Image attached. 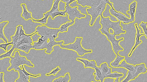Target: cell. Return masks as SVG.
Returning <instances> with one entry per match:
<instances>
[{"label":"cell","mask_w":147,"mask_h":82,"mask_svg":"<svg viewBox=\"0 0 147 82\" xmlns=\"http://www.w3.org/2000/svg\"><path fill=\"white\" fill-rule=\"evenodd\" d=\"M100 16V20L99 23L102 26L101 29L109 32H110V29H111L113 31V33L116 36L126 33L125 30L122 29V27L120 25L121 21H111L110 17H105L102 14Z\"/></svg>","instance_id":"6da1fadb"},{"label":"cell","mask_w":147,"mask_h":82,"mask_svg":"<svg viewBox=\"0 0 147 82\" xmlns=\"http://www.w3.org/2000/svg\"><path fill=\"white\" fill-rule=\"evenodd\" d=\"M9 58V63L10 65L7 68V71H10L14 69L15 71H17L18 68L22 65L31 67H34V65L28 60L26 56L20 55L18 51H15L13 56H11Z\"/></svg>","instance_id":"7a4b0ae2"},{"label":"cell","mask_w":147,"mask_h":82,"mask_svg":"<svg viewBox=\"0 0 147 82\" xmlns=\"http://www.w3.org/2000/svg\"><path fill=\"white\" fill-rule=\"evenodd\" d=\"M82 39L83 38L82 37H76L75 41L73 43L66 45L62 44L59 46L63 49L74 51L80 56H82L86 54L92 53V49H86L82 46L81 42Z\"/></svg>","instance_id":"3957f363"},{"label":"cell","mask_w":147,"mask_h":82,"mask_svg":"<svg viewBox=\"0 0 147 82\" xmlns=\"http://www.w3.org/2000/svg\"><path fill=\"white\" fill-rule=\"evenodd\" d=\"M107 4L102 0L99 4L86 9L87 13L91 17L90 22V26H92L98 17L102 14L106 8Z\"/></svg>","instance_id":"277c9868"},{"label":"cell","mask_w":147,"mask_h":82,"mask_svg":"<svg viewBox=\"0 0 147 82\" xmlns=\"http://www.w3.org/2000/svg\"><path fill=\"white\" fill-rule=\"evenodd\" d=\"M99 31L102 34L105 35L107 40L111 42L112 49L116 55L118 54L119 52L123 51V48L119 44L121 41L124 40L123 37H121L117 39L115 38L116 35L113 33H111L110 32H107L101 28L99 29Z\"/></svg>","instance_id":"5b68a950"},{"label":"cell","mask_w":147,"mask_h":82,"mask_svg":"<svg viewBox=\"0 0 147 82\" xmlns=\"http://www.w3.org/2000/svg\"><path fill=\"white\" fill-rule=\"evenodd\" d=\"M37 34L40 36H43L49 38L53 37L55 34H58L60 32L59 28H53L49 27L45 25H38L36 28Z\"/></svg>","instance_id":"8992f818"},{"label":"cell","mask_w":147,"mask_h":82,"mask_svg":"<svg viewBox=\"0 0 147 82\" xmlns=\"http://www.w3.org/2000/svg\"><path fill=\"white\" fill-rule=\"evenodd\" d=\"M78 6L72 7L69 5H65V9L66 13L68 15V18L71 21H75L76 18L79 19L85 18L86 15L82 13L80 10L78 9Z\"/></svg>","instance_id":"52a82bcc"},{"label":"cell","mask_w":147,"mask_h":82,"mask_svg":"<svg viewBox=\"0 0 147 82\" xmlns=\"http://www.w3.org/2000/svg\"><path fill=\"white\" fill-rule=\"evenodd\" d=\"M110 14L115 18L118 21L122 22L124 24H128L131 23L130 19L120 12H117L115 9L111 8L109 10Z\"/></svg>","instance_id":"ba28073f"},{"label":"cell","mask_w":147,"mask_h":82,"mask_svg":"<svg viewBox=\"0 0 147 82\" xmlns=\"http://www.w3.org/2000/svg\"><path fill=\"white\" fill-rule=\"evenodd\" d=\"M63 40L57 42L55 39L52 37L49 39V41L44 47V49H46L45 53L47 54L51 53L52 52L54 51L53 47L55 45H60L64 43Z\"/></svg>","instance_id":"9c48e42d"},{"label":"cell","mask_w":147,"mask_h":82,"mask_svg":"<svg viewBox=\"0 0 147 82\" xmlns=\"http://www.w3.org/2000/svg\"><path fill=\"white\" fill-rule=\"evenodd\" d=\"M48 41V38L43 36H40L38 38L37 41L33 42V49L36 50H43L44 47Z\"/></svg>","instance_id":"30bf717a"},{"label":"cell","mask_w":147,"mask_h":82,"mask_svg":"<svg viewBox=\"0 0 147 82\" xmlns=\"http://www.w3.org/2000/svg\"><path fill=\"white\" fill-rule=\"evenodd\" d=\"M134 25L136 31L135 42L134 46L132 47L131 51L128 55V56L129 57H130L131 55L133 52L136 48L142 43V41L140 40V38L141 36L144 35V33L142 34L140 33L141 30L139 29L137 23H135Z\"/></svg>","instance_id":"8fae6325"},{"label":"cell","mask_w":147,"mask_h":82,"mask_svg":"<svg viewBox=\"0 0 147 82\" xmlns=\"http://www.w3.org/2000/svg\"><path fill=\"white\" fill-rule=\"evenodd\" d=\"M37 33V31H36L34 32L27 36L22 35L20 39L16 44V49L22 44L26 43H33V41L32 36Z\"/></svg>","instance_id":"7c38bea8"},{"label":"cell","mask_w":147,"mask_h":82,"mask_svg":"<svg viewBox=\"0 0 147 82\" xmlns=\"http://www.w3.org/2000/svg\"><path fill=\"white\" fill-rule=\"evenodd\" d=\"M135 66V70L132 74L136 78L138 77L140 74H144L147 72V68L144 63L136 65Z\"/></svg>","instance_id":"4fadbf2b"},{"label":"cell","mask_w":147,"mask_h":82,"mask_svg":"<svg viewBox=\"0 0 147 82\" xmlns=\"http://www.w3.org/2000/svg\"><path fill=\"white\" fill-rule=\"evenodd\" d=\"M137 3V2L136 1H133L129 5V10L127 11V14L130 15V19L131 23L134 22L135 20V15Z\"/></svg>","instance_id":"5bb4252c"},{"label":"cell","mask_w":147,"mask_h":82,"mask_svg":"<svg viewBox=\"0 0 147 82\" xmlns=\"http://www.w3.org/2000/svg\"><path fill=\"white\" fill-rule=\"evenodd\" d=\"M102 0H78L77 3L83 7H91L99 4Z\"/></svg>","instance_id":"9a60e30c"},{"label":"cell","mask_w":147,"mask_h":82,"mask_svg":"<svg viewBox=\"0 0 147 82\" xmlns=\"http://www.w3.org/2000/svg\"><path fill=\"white\" fill-rule=\"evenodd\" d=\"M76 60L83 63L85 68H90L94 69L96 66V61L94 60L89 61L87 59L78 57L76 58Z\"/></svg>","instance_id":"2e32d148"},{"label":"cell","mask_w":147,"mask_h":82,"mask_svg":"<svg viewBox=\"0 0 147 82\" xmlns=\"http://www.w3.org/2000/svg\"><path fill=\"white\" fill-rule=\"evenodd\" d=\"M21 6L22 10V12L21 14V17L26 21L29 19L32 20L33 18L32 16V13L28 10L26 4L22 3L21 4Z\"/></svg>","instance_id":"e0dca14e"},{"label":"cell","mask_w":147,"mask_h":82,"mask_svg":"<svg viewBox=\"0 0 147 82\" xmlns=\"http://www.w3.org/2000/svg\"><path fill=\"white\" fill-rule=\"evenodd\" d=\"M17 71L19 74V77L17 79L15 82H30L29 76H26L22 71V69L20 67H18Z\"/></svg>","instance_id":"ac0fdd59"},{"label":"cell","mask_w":147,"mask_h":82,"mask_svg":"<svg viewBox=\"0 0 147 82\" xmlns=\"http://www.w3.org/2000/svg\"><path fill=\"white\" fill-rule=\"evenodd\" d=\"M95 72L93 73V75L95 76L94 79L96 81H100L103 82L105 79V76L103 74L100 67L97 66L94 68Z\"/></svg>","instance_id":"d6986e66"},{"label":"cell","mask_w":147,"mask_h":82,"mask_svg":"<svg viewBox=\"0 0 147 82\" xmlns=\"http://www.w3.org/2000/svg\"><path fill=\"white\" fill-rule=\"evenodd\" d=\"M122 68L129 71L133 73L135 70V66L132 64L127 63L124 59L122 60L118 66V68Z\"/></svg>","instance_id":"ffe728a7"},{"label":"cell","mask_w":147,"mask_h":82,"mask_svg":"<svg viewBox=\"0 0 147 82\" xmlns=\"http://www.w3.org/2000/svg\"><path fill=\"white\" fill-rule=\"evenodd\" d=\"M9 22L8 21H7L0 23V39H2L5 43L8 42V40L4 35V29Z\"/></svg>","instance_id":"44dd1931"},{"label":"cell","mask_w":147,"mask_h":82,"mask_svg":"<svg viewBox=\"0 0 147 82\" xmlns=\"http://www.w3.org/2000/svg\"><path fill=\"white\" fill-rule=\"evenodd\" d=\"M99 67L103 74L105 76L112 73V69L109 67L106 62L101 63Z\"/></svg>","instance_id":"7402d4cb"},{"label":"cell","mask_w":147,"mask_h":82,"mask_svg":"<svg viewBox=\"0 0 147 82\" xmlns=\"http://www.w3.org/2000/svg\"><path fill=\"white\" fill-rule=\"evenodd\" d=\"M32 43H26L22 44L18 47L16 49L24 51L26 53H28L30 50L33 49Z\"/></svg>","instance_id":"603a6c76"},{"label":"cell","mask_w":147,"mask_h":82,"mask_svg":"<svg viewBox=\"0 0 147 82\" xmlns=\"http://www.w3.org/2000/svg\"><path fill=\"white\" fill-rule=\"evenodd\" d=\"M116 55L115 58L110 63L111 67L115 68H118V66L121 61L125 59V57L121 56L118 54Z\"/></svg>","instance_id":"cb8c5ba5"},{"label":"cell","mask_w":147,"mask_h":82,"mask_svg":"<svg viewBox=\"0 0 147 82\" xmlns=\"http://www.w3.org/2000/svg\"><path fill=\"white\" fill-rule=\"evenodd\" d=\"M75 23V21H67L66 23L62 24L59 28L60 32L62 33L64 32H67L68 31V28L71 26L73 25Z\"/></svg>","instance_id":"d4e9b609"},{"label":"cell","mask_w":147,"mask_h":82,"mask_svg":"<svg viewBox=\"0 0 147 82\" xmlns=\"http://www.w3.org/2000/svg\"><path fill=\"white\" fill-rule=\"evenodd\" d=\"M70 80V77L69 73L68 72L66 73L64 77L61 76L58 78L54 79L52 81L53 82H69Z\"/></svg>","instance_id":"484cf974"},{"label":"cell","mask_w":147,"mask_h":82,"mask_svg":"<svg viewBox=\"0 0 147 82\" xmlns=\"http://www.w3.org/2000/svg\"><path fill=\"white\" fill-rule=\"evenodd\" d=\"M44 17L40 19L36 20L34 18L32 20L34 22L40 23L42 25H45L47 23L48 18L50 16V15L47 12L43 14Z\"/></svg>","instance_id":"4316f807"},{"label":"cell","mask_w":147,"mask_h":82,"mask_svg":"<svg viewBox=\"0 0 147 82\" xmlns=\"http://www.w3.org/2000/svg\"><path fill=\"white\" fill-rule=\"evenodd\" d=\"M16 48V44H13L12 45V46L9 50L7 51L5 53L1 54L0 55V59L1 60L3 59L6 57H10Z\"/></svg>","instance_id":"83f0119b"},{"label":"cell","mask_w":147,"mask_h":82,"mask_svg":"<svg viewBox=\"0 0 147 82\" xmlns=\"http://www.w3.org/2000/svg\"><path fill=\"white\" fill-rule=\"evenodd\" d=\"M20 27V25H18L16 27V30L14 34V35L11 36L12 39V41L13 42V44H16L19 40Z\"/></svg>","instance_id":"f1b7e54d"},{"label":"cell","mask_w":147,"mask_h":82,"mask_svg":"<svg viewBox=\"0 0 147 82\" xmlns=\"http://www.w3.org/2000/svg\"><path fill=\"white\" fill-rule=\"evenodd\" d=\"M61 0H54L51 8L49 11L47 12L49 15L52 13L59 10V5Z\"/></svg>","instance_id":"f546056e"},{"label":"cell","mask_w":147,"mask_h":82,"mask_svg":"<svg viewBox=\"0 0 147 82\" xmlns=\"http://www.w3.org/2000/svg\"><path fill=\"white\" fill-rule=\"evenodd\" d=\"M66 11L65 10L64 11L58 10L50 14V15L52 19L53 20L55 17L59 15H60L62 16H66Z\"/></svg>","instance_id":"4dcf8cb0"},{"label":"cell","mask_w":147,"mask_h":82,"mask_svg":"<svg viewBox=\"0 0 147 82\" xmlns=\"http://www.w3.org/2000/svg\"><path fill=\"white\" fill-rule=\"evenodd\" d=\"M123 74L122 73L114 71L106 76L105 77V78H109L115 79L122 77L123 76Z\"/></svg>","instance_id":"1f68e13d"},{"label":"cell","mask_w":147,"mask_h":82,"mask_svg":"<svg viewBox=\"0 0 147 82\" xmlns=\"http://www.w3.org/2000/svg\"><path fill=\"white\" fill-rule=\"evenodd\" d=\"M136 78L134 76L132 73L128 71L126 77L121 81V82H128L132 80H134Z\"/></svg>","instance_id":"d6a6232c"},{"label":"cell","mask_w":147,"mask_h":82,"mask_svg":"<svg viewBox=\"0 0 147 82\" xmlns=\"http://www.w3.org/2000/svg\"><path fill=\"white\" fill-rule=\"evenodd\" d=\"M139 25L142 28L144 35L147 39V22L142 21Z\"/></svg>","instance_id":"836d02e7"},{"label":"cell","mask_w":147,"mask_h":82,"mask_svg":"<svg viewBox=\"0 0 147 82\" xmlns=\"http://www.w3.org/2000/svg\"><path fill=\"white\" fill-rule=\"evenodd\" d=\"M22 71L23 72L24 74L27 76L31 77H33L37 78L41 76V74H38L36 75H33L31 74L28 72H27L25 69V68L24 66V65H22Z\"/></svg>","instance_id":"e575fe53"},{"label":"cell","mask_w":147,"mask_h":82,"mask_svg":"<svg viewBox=\"0 0 147 82\" xmlns=\"http://www.w3.org/2000/svg\"><path fill=\"white\" fill-rule=\"evenodd\" d=\"M61 69L59 66H57L56 68L53 69L50 73L46 74V76L53 75L55 76L61 70Z\"/></svg>","instance_id":"d590c367"},{"label":"cell","mask_w":147,"mask_h":82,"mask_svg":"<svg viewBox=\"0 0 147 82\" xmlns=\"http://www.w3.org/2000/svg\"><path fill=\"white\" fill-rule=\"evenodd\" d=\"M13 43L11 41L9 43H1L0 44V48L1 49H3L4 51H7V47L8 45H13Z\"/></svg>","instance_id":"8d00e7d4"},{"label":"cell","mask_w":147,"mask_h":82,"mask_svg":"<svg viewBox=\"0 0 147 82\" xmlns=\"http://www.w3.org/2000/svg\"><path fill=\"white\" fill-rule=\"evenodd\" d=\"M107 4L109 5L111 8L113 9L114 8L113 7V3L110 1L109 0H102Z\"/></svg>","instance_id":"74e56055"},{"label":"cell","mask_w":147,"mask_h":82,"mask_svg":"<svg viewBox=\"0 0 147 82\" xmlns=\"http://www.w3.org/2000/svg\"><path fill=\"white\" fill-rule=\"evenodd\" d=\"M4 74L3 72H2L0 73V82H5L3 79Z\"/></svg>","instance_id":"f35d334b"},{"label":"cell","mask_w":147,"mask_h":82,"mask_svg":"<svg viewBox=\"0 0 147 82\" xmlns=\"http://www.w3.org/2000/svg\"><path fill=\"white\" fill-rule=\"evenodd\" d=\"M78 0H71L69 1L68 3H67L65 4V5H69L71 3H73L74 2L77 1Z\"/></svg>","instance_id":"ab89813d"},{"label":"cell","mask_w":147,"mask_h":82,"mask_svg":"<svg viewBox=\"0 0 147 82\" xmlns=\"http://www.w3.org/2000/svg\"><path fill=\"white\" fill-rule=\"evenodd\" d=\"M70 0H61V1H62L64 3H65V4H66Z\"/></svg>","instance_id":"60d3db41"},{"label":"cell","mask_w":147,"mask_h":82,"mask_svg":"<svg viewBox=\"0 0 147 82\" xmlns=\"http://www.w3.org/2000/svg\"><path fill=\"white\" fill-rule=\"evenodd\" d=\"M119 78H117L115 79L113 81L114 82H119Z\"/></svg>","instance_id":"b9f144b4"},{"label":"cell","mask_w":147,"mask_h":82,"mask_svg":"<svg viewBox=\"0 0 147 82\" xmlns=\"http://www.w3.org/2000/svg\"></svg>","instance_id":"7bdbcfd3"},{"label":"cell","mask_w":147,"mask_h":82,"mask_svg":"<svg viewBox=\"0 0 147 82\" xmlns=\"http://www.w3.org/2000/svg\"></svg>","instance_id":"ee69618b"}]
</instances>
